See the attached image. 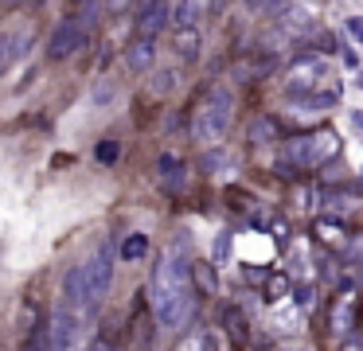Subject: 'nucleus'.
I'll return each mask as SVG.
<instances>
[{"instance_id":"nucleus-1","label":"nucleus","mask_w":363,"mask_h":351,"mask_svg":"<svg viewBox=\"0 0 363 351\" xmlns=\"http://www.w3.org/2000/svg\"><path fill=\"white\" fill-rule=\"evenodd\" d=\"M110 285H113V242H106L86 262L67 269V277H63L67 308H98L102 296L110 293Z\"/></svg>"},{"instance_id":"nucleus-2","label":"nucleus","mask_w":363,"mask_h":351,"mask_svg":"<svg viewBox=\"0 0 363 351\" xmlns=\"http://www.w3.org/2000/svg\"><path fill=\"white\" fill-rule=\"evenodd\" d=\"M230 121H235V94L230 90L207 94V101L191 117V140L196 145H215V140L227 137Z\"/></svg>"},{"instance_id":"nucleus-3","label":"nucleus","mask_w":363,"mask_h":351,"mask_svg":"<svg viewBox=\"0 0 363 351\" xmlns=\"http://www.w3.org/2000/svg\"><path fill=\"white\" fill-rule=\"evenodd\" d=\"M79 316H74V308H67V304H59L55 312L48 316V351H79Z\"/></svg>"},{"instance_id":"nucleus-4","label":"nucleus","mask_w":363,"mask_h":351,"mask_svg":"<svg viewBox=\"0 0 363 351\" xmlns=\"http://www.w3.org/2000/svg\"><path fill=\"white\" fill-rule=\"evenodd\" d=\"M336 145H340V140L332 137V133H308V137L293 140L289 160L301 164V168H316V164H324L328 156H336Z\"/></svg>"},{"instance_id":"nucleus-5","label":"nucleus","mask_w":363,"mask_h":351,"mask_svg":"<svg viewBox=\"0 0 363 351\" xmlns=\"http://www.w3.org/2000/svg\"><path fill=\"white\" fill-rule=\"evenodd\" d=\"M82 47H86V31H82V23L74 20V16L59 20L55 31L48 35V55L51 59H71V55L82 51Z\"/></svg>"},{"instance_id":"nucleus-6","label":"nucleus","mask_w":363,"mask_h":351,"mask_svg":"<svg viewBox=\"0 0 363 351\" xmlns=\"http://www.w3.org/2000/svg\"><path fill=\"white\" fill-rule=\"evenodd\" d=\"M191 312H196V293H191V289H180V293L164 296L160 304H152V316L164 328H176V332L191 320Z\"/></svg>"},{"instance_id":"nucleus-7","label":"nucleus","mask_w":363,"mask_h":351,"mask_svg":"<svg viewBox=\"0 0 363 351\" xmlns=\"http://www.w3.org/2000/svg\"><path fill=\"white\" fill-rule=\"evenodd\" d=\"M157 172H160V187H164L168 195L188 191V164H184V160H176L172 152H164V156L157 160Z\"/></svg>"},{"instance_id":"nucleus-8","label":"nucleus","mask_w":363,"mask_h":351,"mask_svg":"<svg viewBox=\"0 0 363 351\" xmlns=\"http://www.w3.org/2000/svg\"><path fill=\"white\" fill-rule=\"evenodd\" d=\"M152 62H157V39L137 35L133 43L125 47V67L133 70V74H145V70H152Z\"/></svg>"},{"instance_id":"nucleus-9","label":"nucleus","mask_w":363,"mask_h":351,"mask_svg":"<svg viewBox=\"0 0 363 351\" xmlns=\"http://www.w3.org/2000/svg\"><path fill=\"white\" fill-rule=\"evenodd\" d=\"M28 47H32V31H12V35H0V74L12 67L16 59H24Z\"/></svg>"},{"instance_id":"nucleus-10","label":"nucleus","mask_w":363,"mask_h":351,"mask_svg":"<svg viewBox=\"0 0 363 351\" xmlns=\"http://www.w3.org/2000/svg\"><path fill=\"white\" fill-rule=\"evenodd\" d=\"M199 47H203V35H199L196 28H180L172 35V51L180 62H196L199 59Z\"/></svg>"},{"instance_id":"nucleus-11","label":"nucleus","mask_w":363,"mask_h":351,"mask_svg":"<svg viewBox=\"0 0 363 351\" xmlns=\"http://www.w3.org/2000/svg\"><path fill=\"white\" fill-rule=\"evenodd\" d=\"M137 28H141V35L145 39H157V31L168 23V4H145V8H137Z\"/></svg>"},{"instance_id":"nucleus-12","label":"nucleus","mask_w":363,"mask_h":351,"mask_svg":"<svg viewBox=\"0 0 363 351\" xmlns=\"http://www.w3.org/2000/svg\"><path fill=\"white\" fill-rule=\"evenodd\" d=\"M145 254H149V234H145V230H133V234L121 238V246H118L121 262H141Z\"/></svg>"},{"instance_id":"nucleus-13","label":"nucleus","mask_w":363,"mask_h":351,"mask_svg":"<svg viewBox=\"0 0 363 351\" xmlns=\"http://www.w3.org/2000/svg\"><path fill=\"white\" fill-rule=\"evenodd\" d=\"M188 281H196L199 293H215V289H219L215 265H207V262H196V265H191V269H188Z\"/></svg>"},{"instance_id":"nucleus-14","label":"nucleus","mask_w":363,"mask_h":351,"mask_svg":"<svg viewBox=\"0 0 363 351\" xmlns=\"http://www.w3.org/2000/svg\"><path fill=\"white\" fill-rule=\"evenodd\" d=\"M332 335H352L355 332V304L352 301H340L336 304V316H332Z\"/></svg>"},{"instance_id":"nucleus-15","label":"nucleus","mask_w":363,"mask_h":351,"mask_svg":"<svg viewBox=\"0 0 363 351\" xmlns=\"http://www.w3.org/2000/svg\"><path fill=\"white\" fill-rule=\"evenodd\" d=\"M223 324H227L230 340H242V335H246V316L235 308V304H227V308H223Z\"/></svg>"},{"instance_id":"nucleus-16","label":"nucleus","mask_w":363,"mask_h":351,"mask_svg":"<svg viewBox=\"0 0 363 351\" xmlns=\"http://www.w3.org/2000/svg\"><path fill=\"white\" fill-rule=\"evenodd\" d=\"M94 160L98 164H118L121 160V140H113V137H106V140H98V148H94Z\"/></svg>"},{"instance_id":"nucleus-17","label":"nucleus","mask_w":363,"mask_h":351,"mask_svg":"<svg viewBox=\"0 0 363 351\" xmlns=\"http://www.w3.org/2000/svg\"><path fill=\"white\" fill-rule=\"evenodd\" d=\"M176 82H180V70H176V67H160L157 74H152V94H168Z\"/></svg>"},{"instance_id":"nucleus-18","label":"nucleus","mask_w":363,"mask_h":351,"mask_svg":"<svg viewBox=\"0 0 363 351\" xmlns=\"http://www.w3.org/2000/svg\"><path fill=\"white\" fill-rule=\"evenodd\" d=\"M277 133V125H274V117H258V121L250 125V145H266L269 137Z\"/></svg>"},{"instance_id":"nucleus-19","label":"nucleus","mask_w":363,"mask_h":351,"mask_svg":"<svg viewBox=\"0 0 363 351\" xmlns=\"http://www.w3.org/2000/svg\"><path fill=\"white\" fill-rule=\"evenodd\" d=\"M324 207H328V211H352L355 207V195L352 191H328V195H324Z\"/></svg>"},{"instance_id":"nucleus-20","label":"nucleus","mask_w":363,"mask_h":351,"mask_svg":"<svg viewBox=\"0 0 363 351\" xmlns=\"http://www.w3.org/2000/svg\"><path fill=\"white\" fill-rule=\"evenodd\" d=\"M24 351H48V320H40V324L32 328V335H28Z\"/></svg>"},{"instance_id":"nucleus-21","label":"nucleus","mask_w":363,"mask_h":351,"mask_svg":"<svg viewBox=\"0 0 363 351\" xmlns=\"http://www.w3.org/2000/svg\"><path fill=\"white\" fill-rule=\"evenodd\" d=\"M110 98H118V86H113V82H98L94 86V101H98V106H106Z\"/></svg>"},{"instance_id":"nucleus-22","label":"nucleus","mask_w":363,"mask_h":351,"mask_svg":"<svg viewBox=\"0 0 363 351\" xmlns=\"http://www.w3.org/2000/svg\"><path fill=\"white\" fill-rule=\"evenodd\" d=\"M347 31H352V35H359V31H363V23H359V16H347Z\"/></svg>"},{"instance_id":"nucleus-23","label":"nucleus","mask_w":363,"mask_h":351,"mask_svg":"<svg viewBox=\"0 0 363 351\" xmlns=\"http://www.w3.org/2000/svg\"><path fill=\"white\" fill-rule=\"evenodd\" d=\"M285 351H305V347H285Z\"/></svg>"}]
</instances>
